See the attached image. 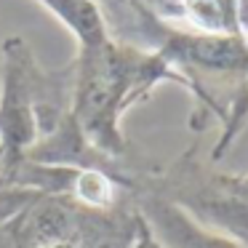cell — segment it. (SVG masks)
Returning a JSON list of instances; mask_svg holds the SVG:
<instances>
[{"instance_id": "obj_1", "label": "cell", "mask_w": 248, "mask_h": 248, "mask_svg": "<svg viewBox=\"0 0 248 248\" xmlns=\"http://www.w3.org/2000/svg\"><path fill=\"white\" fill-rule=\"evenodd\" d=\"M72 67L75 88L70 115L88 144L109 160H120L128 152L120 120L134 104L144 102L160 83L187 88L163 54L128 40L109 38L99 48L78 51Z\"/></svg>"}, {"instance_id": "obj_2", "label": "cell", "mask_w": 248, "mask_h": 248, "mask_svg": "<svg viewBox=\"0 0 248 248\" xmlns=\"http://www.w3.org/2000/svg\"><path fill=\"white\" fill-rule=\"evenodd\" d=\"M0 62V150L11 168L70 118L75 67L43 70L22 35L3 40Z\"/></svg>"}, {"instance_id": "obj_3", "label": "cell", "mask_w": 248, "mask_h": 248, "mask_svg": "<svg viewBox=\"0 0 248 248\" xmlns=\"http://www.w3.org/2000/svg\"><path fill=\"white\" fill-rule=\"evenodd\" d=\"M150 189L182 205L205 227L235 237L248 248V187L243 176L208 171L195 163L192 152H187L163 176L152 179Z\"/></svg>"}, {"instance_id": "obj_4", "label": "cell", "mask_w": 248, "mask_h": 248, "mask_svg": "<svg viewBox=\"0 0 248 248\" xmlns=\"http://www.w3.org/2000/svg\"><path fill=\"white\" fill-rule=\"evenodd\" d=\"M134 205L160 248H246L235 237L205 227L155 189H134Z\"/></svg>"}, {"instance_id": "obj_5", "label": "cell", "mask_w": 248, "mask_h": 248, "mask_svg": "<svg viewBox=\"0 0 248 248\" xmlns=\"http://www.w3.org/2000/svg\"><path fill=\"white\" fill-rule=\"evenodd\" d=\"M155 19H182L192 32H243L248 19L240 0H136Z\"/></svg>"}, {"instance_id": "obj_6", "label": "cell", "mask_w": 248, "mask_h": 248, "mask_svg": "<svg viewBox=\"0 0 248 248\" xmlns=\"http://www.w3.org/2000/svg\"><path fill=\"white\" fill-rule=\"evenodd\" d=\"M38 3L72 32L78 51L99 48L109 40L107 19L96 0H38Z\"/></svg>"}, {"instance_id": "obj_7", "label": "cell", "mask_w": 248, "mask_h": 248, "mask_svg": "<svg viewBox=\"0 0 248 248\" xmlns=\"http://www.w3.org/2000/svg\"><path fill=\"white\" fill-rule=\"evenodd\" d=\"M131 248H160V246H157V240L150 235L147 224L141 221V216H139V232H136V240H134V246H131Z\"/></svg>"}, {"instance_id": "obj_8", "label": "cell", "mask_w": 248, "mask_h": 248, "mask_svg": "<svg viewBox=\"0 0 248 248\" xmlns=\"http://www.w3.org/2000/svg\"><path fill=\"white\" fill-rule=\"evenodd\" d=\"M3 173H6V157H3V150H0V182H3Z\"/></svg>"}, {"instance_id": "obj_9", "label": "cell", "mask_w": 248, "mask_h": 248, "mask_svg": "<svg viewBox=\"0 0 248 248\" xmlns=\"http://www.w3.org/2000/svg\"><path fill=\"white\" fill-rule=\"evenodd\" d=\"M243 184H246V187H248V173H246V176H243Z\"/></svg>"}]
</instances>
